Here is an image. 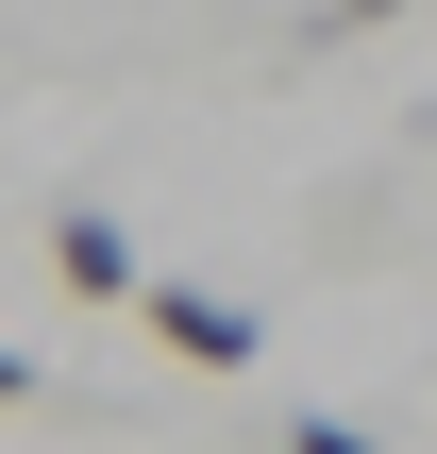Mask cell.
Returning a JSON list of instances; mask_svg holds the SVG:
<instances>
[{
	"label": "cell",
	"mask_w": 437,
	"mask_h": 454,
	"mask_svg": "<svg viewBox=\"0 0 437 454\" xmlns=\"http://www.w3.org/2000/svg\"><path fill=\"white\" fill-rule=\"evenodd\" d=\"M286 454H371V438H354V421H303V438H286Z\"/></svg>",
	"instance_id": "obj_3"
},
{
	"label": "cell",
	"mask_w": 437,
	"mask_h": 454,
	"mask_svg": "<svg viewBox=\"0 0 437 454\" xmlns=\"http://www.w3.org/2000/svg\"><path fill=\"white\" fill-rule=\"evenodd\" d=\"M135 303H152V337H168L185 371H253V354H269V320L219 303V286H135Z\"/></svg>",
	"instance_id": "obj_1"
},
{
	"label": "cell",
	"mask_w": 437,
	"mask_h": 454,
	"mask_svg": "<svg viewBox=\"0 0 437 454\" xmlns=\"http://www.w3.org/2000/svg\"><path fill=\"white\" fill-rule=\"evenodd\" d=\"M51 270H67L84 303H135V236H118V219H51Z\"/></svg>",
	"instance_id": "obj_2"
},
{
	"label": "cell",
	"mask_w": 437,
	"mask_h": 454,
	"mask_svg": "<svg viewBox=\"0 0 437 454\" xmlns=\"http://www.w3.org/2000/svg\"><path fill=\"white\" fill-rule=\"evenodd\" d=\"M17 387H34V354H0V404H17Z\"/></svg>",
	"instance_id": "obj_4"
}]
</instances>
